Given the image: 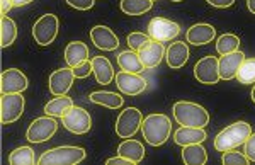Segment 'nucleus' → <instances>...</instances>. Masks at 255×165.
<instances>
[{"label": "nucleus", "instance_id": "obj_1", "mask_svg": "<svg viewBox=\"0 0 255 165\" xmlns=\"http://www.w3.org/2000/svg\"><path fill=\"white\" fill-rule=\"evenodd\" d=\"M141 133L148 145L160 147L170 138L172 121L165 114H148L141 123Z\"/></svg>", "mask_w": 255, "mask_h": 165}, {"label": "nucleus", "instance_id": "obj_2", "mask_svg": "<svg viewBox=\"0 0 255 165\" xmlns=\"http://www.w3.org/2000/svg\"><path fill=\"white\" fill-rule=\"evenodd\" d=\"M174 118L179 125L189 128H204L209 123V114L201 104L179 101L174 104Z\"/></svg>", "mask_w": 255, "mask_h": 165}, {"label": "nucleus", "instance_id": "obj_3", "mask_svg": "<svg viewBox=\"0 0 255 165\" xmlns=\"http://www.w3.org/2000/svg\"><path fill=\"white\" fill-rule=\"evenodd\" d=\"M252 135V126L245 121H237L233 125L221 130L215 138V148L218 152L233 150L247 142V138Z\"/></svg>", "mask_w": 255, "mask_h": 165}, {"label": "nucleus", "instance_id": "obj_4", "mask_svg": "<svg viewBox=\"0 0 255 165\" xmlns=\"http://www.w3.org/2000/svg\"><path fill=\"white\" fill-rule=\"evenodd\" d=\"M85 159V150L80 147H58L46 150L39 157V165H75Z\"/></svg>", "mask_w": 255, "mask_h": 165}, {"label": "nucleus", "instance_id": "obj_5", "mask_svg": "<svg viewBox=\"0 0 255 165\" xmlns=\"http://www.w3.org/2000/svg\"><path fill=\"white\" fill-rule=\"evenodd\" d=\"M58 17L55 14H44L32 26V38L39 46H48L58 36Z\"/></svg>", "mask_w": 255, "mask_h": 165}, {"label": "nucleus", "instance_id": "obj_6", "mask_svg": "<svg viewBox=\"0 0 255 165\" xmlns=\"http://www.w3.org/2000/svg\"><path fill=\"white\" fill-rule=\"evenodd\" d=\"M26 101L22 94H2L0 97V121L2 125H12L22 116Z\"/></svg>", "mask_w": 255, "mask_h": 165}, {"label": "nucleus", "instance_id": "obj_7", "mask_svg": "<svg viewBox=\"0 0 255 165\" xmlns=\"http://www.w3.org/2000/svg\"><path fill=\"white\" fill-rule=\"evenodd\" d=\"M143 114L141 111H138L136 107H126L125 111H121L118 121H116V133L119 138H133L138 133V130H141L143 123Z\"/></svg>", "mask_w": 255, "mask_h": 165}, {"label": "nucleus", "instance_id": "obj_8", "mask_svg": "<svg viewBox=\"0 0 255 165\" xmlns=\"http://www.w3.org/2000/svg\"><path fill=\"white\" fill-rule=\"evenodd\" d=\"M61 123H63L65 130L73 135H85L92 128V118H90V114L84 107H77V106H73L72 109L67 111V114L61 118Z\"/></svg>", "mask_w": 255, "mask_h": 165}, {"label": "nucleus", "instance_id": "obj_9", "mask_svg": "<svg viewBox=\"0 0 255 165\" xmlns=\"http://www.w3.org/2000/svg\"><path fill=\"white\" fill-rule=\"evenodd\" d=\"M180 34V26L177 22L165 17H155L148 24V36L158 43L174 41Z\"/></svg>", "mask_w": 255, "mask_h": 165}, {"label": "nucleus", "instance_id": "obj_10", "mask_svg": "<svg viewBox=\"0 0 255 165\" xmlns=\"http://www.w3.org/2000/svg\"><path fill=\"white\" fill-rule=\"evenodd\" d=\"M56 130H58V123L53 116L46 114V116L38 118L31 123L26 131V138L31 143H44L56 133Z\"/></svg>", "mask_w": 255, "mask_h": 165}, {"label": "nucleus", "instance_id": "obj_11", "mask_svg": "<svg viewBox=\"0 0 255 165\" xmlns=\"http://www.w3.org/2000/svg\"><path fill=\"white\" fill-rule=\"evenodd\" d=\"M194 77L197 82L204 85H215L221 80L220 77V65L216 56H203L194 65Z\"/></svg>", "mask_w": 255, "mask_h": 165}, {"label": "nucleus", "instance_id": "obj_12", "mask_svg": "<svg viewBox=\"0 0 255 165\" xmlns=\"http://www.w3.org/2000/svg\"><path fill=\"white\" fill-rule=\"evenodd\" d=\"M116 85L119 89V92L126 94V96H139L141 92L146 90V80L143 78L139 73H131L121 70L119 73H116L114 77Z\"/></svg>", "mask_w": 255, "mask_h": 165}, {"label": "nucleus", "instance_id": "obj_13", "mask_svg": "<svg viewBox=\"0 0 255 165\" xmlns=\"http://www.w3.org/2000/svg\"><path fill=\"white\" fill-rule=\"evenodd\" d=\"M29 82L24 72L19 68H7L0 75V90L2 94H22L27 89Z\"/></svg>", "mask_w": 255, "mask_h": 165}, {"label": "nucleus", "instance_id": "obj_14", "mask_svg": "<svg viewBox=\"0 0 255 165\" xmlns=\"http://www.w3.org/2000/svg\"><path fill=\"white\" fill-rule=\"evenodd\" d=\"M73 80H75L73 68H58L49 75V90L53 96H67L73 85Z\"/></svg>", "mask_w": 255, "mask_h": 165}, {"label": "nucleus", "instance_id": "obj_15", "mask_svg": "<svg viewBox=\"0 0 255 165\" xmlns=\"http://www.w3.org/2000/svg\"><path fill=\"white\" fill-rule=\"evenodd\" d=\"M245 60V55L238 49V51L228 53V55H221V58H218V65H220V77L221 80H232L237 78V73L240 70L242 63Z\"/></svg>", "mask_w": 255, "mask_h": 165}, {"label": "nucleus", "instance_id": "obj_16", "mask_svg": "<svg viewBox=\"0 0 255 165\" xmlns=\"http://www.w3.org/2000/svg\"><path fill=\"white\" fill-rule=\"evenodd\" d=\"M90 39L102 51H114L119 46V38L108 26H96L90 29Z\"/></svg>", "mask_w": 255, "mask_h": 165}, {"label": "nucleus", "instance_id": "obj_17", "mask_svg": "<svg viewBox=\"0 0 255 165\" xmlns=\"http://www.w3.org/2000/svg\"><path fill=\"white\" fill-rule=\"evenodd\" d=\"M165 51L167 49L163 48V43H158V41L151 39L146 46H143L139 49L138 55H139V58H141L143 65H145V68H155L162 63L163 56H165Z\"/></svg>", "mask_w": 255, "mask_h": 165}, {"label": "nucleus", "instance_id": "obj_18", "mask_svg": "<svg viewBox=\"0 0 255 165\" xmlns=\"http://www.w3.org/2000/svg\"><path fill=\"white\" fill-rule=\"evenodd\" d=\"M216 36V29L211 24L201 22L194 24L187 29V43L194 44V46H204V44L211 43Z\"/></svg>", "mask_w": 255, "mask_h": 165}, {"label": "nucleus", "instance_id": "obj_19", "mask_svg": "<svg viewBox=\"0 0 255 165\" xmlns=\"http://www.w3.org/2000/svg\"><path fill=\"white\" fill-rule=\"evenodd\" d=\"M189 55H191V53H189V46H187V43H184V41H175V43H172L165 51V58H167L168 67L174 68V70L182 68L184 65L187 63Z\"/></svg>", "mask_w": 255, "mask_h": 165}, {"label": "nucleus", "instance_id": "obj_20", "mask_svg": "<svg viewBox=\"0 0 255 165\" xmlns=\"http://www.w3.org/2000/svg\"><path fill=\"white\" fill-rule=\"evenodd\" d=\"M208 138L204 128H189L180 126L174 133V142L180 147L192 145V143H203Z\"/></svg>", "mask_w": 255, "mask_h": 165}, {"label": "nucleus", "instance_id": "obj_21", "mask_svg": "<svg viewBox=\"0 0 255 165\" xmlns=\"http://www.w3.org/2000/svg\"><path fill=\"white\" fill-rule=\"evenodd\" d=\"M89 60V48L82 41H70L65 48V61L70 68H75L77 65Z\"/></svg>", "mask_w": 255, "mask_h": 165}, {"label": "nucleus", "instance_id": "obj_22", "mask_svg": "<svg viewBox=\"0 0 255 165\" xmlns=\"http://www.w3.org/2000/svg\"><path fill=\"white\" fill-rule=\"evenodd\" d=\"M90 61H92V70H94V75H96L97 84L108 85L114 80L116 73H114L113 65H111V61L106 56H94Z\"/></svg>", "mask_w": 255, "mask_h": 165}, {"label": "nucleus", "instance_id": "obj_23", "mask_svg": "<svg viewBox=\"0 0 255 165\" xmlns=\"http://www.w3.org/2000/svg\"><path fill=\"white\" fill-rule=\"evenodd\" d=\"M118 154L128 159L131 164H139L145 159V147H143V143L138 142V140L126 138L125 142L118 147Z\"/></svg>", "mask_w": 255, "mask_h": 165}, {"label": "nucleus", "instance_id": "obj_24", "mask_svg": "<svg viewBox=\"0 0 255 165\" xmlns=\"http://www.w3.org/2000/svg\"><path fill=\"white\" fill-rule=\"evenodd\" d=\"M118 63H119V68L125 70V72L141 73L143 70H145V65H143L141 58H139L138 51H133V49H128V51L119 53Z\"/></svg>", "mask_w": 255, "mask_h": 165}, {"label": "nucleus", "instance_id": "obj_25", "mask_svg": "<svg viewBox=\"0 0 255 165\" xmlns=\"http://www.w3.org/2000/svg\"><path fill=\"white\" fill-rule=\"evenodd\" d=\"M182 160L187 165H204L208 162V152L201 143L186 145L182 150Z\"/></svg>", "mask_w": 255, "mask_h": 165}, {"label": "nucleus", "instance_id": "obj_26", "mask_svg": "<svg viewBox=\"0 0 255 165\" xmlns=\"http://www.w3.org/2000/svg\"><path fill=\"white\" fill-rule=\"evenodd\" d=\"M72 107H73L72 97L56 96L55 99H51V101L44 106V113H46L48 116H53V118H63L65 114H67V111L72 109Z\"/></svg>", "mask_w": 255, "mask_h": 165}, {"label": "nucleus", "instance_id": "obj_27", "mask_svg": "<svg viewBox=\"0 0 255 165\" xmlns=\"http://www.w3.org/2000/svg\"><path fill=\"white\" fill-rule=\"evenodd\" d=\"M90 102L94 104H99V106H104V107H109V109H119L125 102L119 94L116 92H104V90H99V92H92L89 96Z\"/></svg>", "mask_w": 255, "mask_h": 165}, {"label": "nucleus", "instance_id": "obj_28", "mask_svg": "<svg viewBox=\"0 0 255 165\" xmlns=\"http://www.w3.org/2000/svg\"><path fill=\"white\" fill-rule=\"evenodd\" d=\"M119 7L128 15H143L153 7V0H121Z\"/></svg>", "mask_w": 255, "mask_h": 165}, {"label": "nucleus", "instance_id": "obj_29", "mask_svg": "<svg viewBox=\"0 0 255 165\" xmlns=\"http://www.w3.org/2000/svg\"><path fill=\"white\" fill-rule=\"evenodd\" d=\"M0 27H2L0 29V44H2V48L10 46L15 41V38H17V26H15V22L9 15H2Z\"/></svg>", "mask_w": 255, "mask_h": 165}, {"label": "nucleus", "instance_id": "obj_30", "mask_svg": "<svg viewBox=\"0 0 255 165\" xmlns=\"http://www.w3.org/2000/svg\"><path fill=\"white\" fill-rule=\"evenodd\" d=\"M10 165H34L36 155L31 147H17L15 150L10 152L9 155Z\"/></svg>", "mask_w": 255, "mask_h": 165}, {"label": "nucleus", "instance_id": "obj_31", "mask_svg": "<svg viewBox=\"0 0 255 165\" xmlns=\"http://www.w3.org/2000/svg\"><path fill=\"white\" fill-rule=\"evenodd\" d=\"M240 48V38L235 34H221L220 38L216 39V51L220 55H228V53H233V51H238Z\"/></svg>", "mask_w": 255, "mask_h": 165}, {"label": "nucleus", "instance_id": "obj_32", "mask_svg": "<svg viewBox=\"0 0 255 165\" xmlns=\"http://www.w3.org/2000/svg\"><path fill=\"white\" fill-rule=\"evenodd\" d=\"M237 78L244 85L255 84V58L244 60V63H242V67L237 73Z\"/></svg>", "mask_w": 255, "mask_h": 165}, {"label": "nucleus", "instance_id": "obj_33", "mask_svg": "<svg viewBox=\"0 0 255 165\" xmlns=\"http://www.w3.org/2000/svg\"><path fill=\"white\" fill-rule=\"evenodd\" d=\"M128 46L129 49H133V51H139L143 46H146L148 43L151 41V38L145 32H131V34H128Z\"/></svg>", "mask_w": 255, "mask_h": 165}, {"label": "nucleus", "instance_id": "obj_34", "mask_svg": "<svg viewBox=\"0 0 255 165\" xmlns=\"http://www.w3.org/2000/svg\"><path fill=\"white\" fill-rule=\"evenodd\" d=\"M221 162L225 165H249L250 160L247 159L245 154H240V152H232L226 150L223 152V157H221Z\"/></svg>", "mask_w": 255, "mask_h": 165}, {"label": "nucleus", "instance_id": "obj_35", "mask_svg": "<svg viewBox=\"0 0 255 165\" xmlns=\"http://www.w3.org/2000/svg\"><path fill=\"white\" fill-rule=\"evenodd\" d=\"M92 72H94V70H92V61H90V60L84 61V63H80V65H77V67L73 68L75 78H87Z\"/></svg>", "mask_w": 255, "mask_h": 165}, {"label": "nucleus", "instance_id": "obj_36", "mask_svg": "<svg viewBox=\"0 0 255 165\" xmlns=\"http://www.w3.org/2000/svg\"><path fill=\"white\" fill-rule=\"evenodd\" d=\"M65 2H67L70 7L77 9V10H89V9H92V7H94L96 0H65Z\"/></svg>", "mask_w": 255, "mask_h": 165}, {"label": "nucleus", "instance_id": "obj_37", "mask_svg": "<svg viewBox=\"0 0 255 165\" xmlns=\"http://www.w3.org/2000/svg\"><path fill=\"white\" fill-rule=\"evenodd\" d=\"M245 155L250 162H255V133H252L245 142Z\"/></svg>", "mask_w": 255, "mask_h": 165}, {"label": "nucleus", "instance_id": "obj_38", "mask_svg": "<svg viewBox=\"0 0 255 165\" xmlns=\"http://www.w3.org/2000/svg\"><path fill=\"white\" fill-rule=\"evenodd\" d=\"M209 5L218 7V9H228L235 3V0H206Z\"/></svg>", "mask_w": 255, "mask_h": 165}, {"label": "nucleus", "instance_id": "obj_39", "mask_svg": "<svg viewBox=\"0 0 255 165\" xmlns=\"http://www.w3.org/2000/svg\"><path fill=\"white\" fill-rule=\"evenodd\" d=\"M106 164H108V165H114V164H116V165H129L131 162L128 159H125V157H121L118 154V157H113V159L106 160Z\"/></svg>", "mask_w": 255, "mask_h": 165}, {"label": "nucleus", "instance_id": "obj_40", "mask_svg": "<svg viewBox=\"0 0 255 165\" xmlns=\"http://www.w3.org/2000/svg\"><path fill=\"white\" fill-rule=\"evenodd\" d=\"M0 7H2V15H7V12L14 7V3L10 0H0Z\"/></svg>", "mask_w": 255, "mask_h": 165}, {"label": "nucleus", "instance_id": "obj_41", "mask_svg": "<svg viewBox=\"0 0 255 165\" xmlns=\"http://www.w3.org/2000/svg\"><path fill=\"white\" fill-rule=\"evenodd\" d=\"M12 3H14V7H22V5H27V3H31L32 0H10Z\"/></svg>", "mask_w": 255, "mask_h": 165}, {"label": "nucleus", "instance_id": "obj_42", "mask_svg": "<svg viewBox=\"0 0 255 165\" xmlns=\"http://www.w3.org/2000/svg\"><path fill=\"white\" fill-rule=\"evenodd\" d=\"M247 7L252 14H255V0H247Z\"/></svg>", "mask_w": 255, "mask_h": 165}, {"label": "nucleus", "instance_id": "obj_43", "mask_svg": "<svg viewBox=\"0 0 255 165\" xmlns=\"http://www.w3.org/2000/svg\"><path fill=\"white\" fill-rule=\"evenodd\" d=\"M250 96H252V101L255 102V84H254V89H252V94H250Z\"/></svg>", "mask_w": 255, "mask_h": 165}, {"label": "nucleus", "instance_id": "obj_44", "mask_svg": "<svg viewBox=\"0 0 255 165\" xmlns=\"http://www.w3.org/2000/svg\"><path fill=\"white\" fill-rule=\"evenodd\" d=\"M172 2H182V0H172Z\"/></svg>", "mask_w": 255, "mask_h": 165}, {"label": "nucleus", "instance_id": "obj_45", "mask_svg": "<svg viewBox=\"0 0 255 165\" xmlns=\"http://www.w3.org/2000/svg\"><path fill=\"white\" fill-rule=\"evenodd\" d=\"M153 2H155V0H153Z\"/></svg>", "mask_w": 255, "mask_h": 165}]
</instances>
